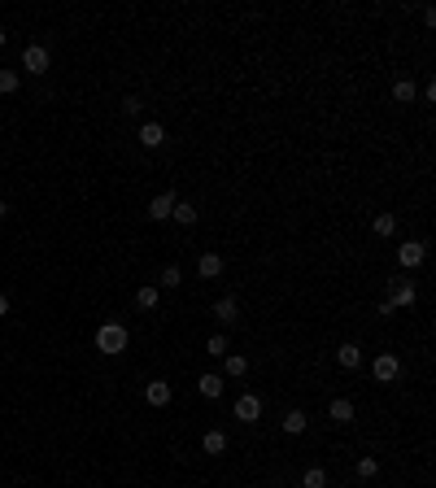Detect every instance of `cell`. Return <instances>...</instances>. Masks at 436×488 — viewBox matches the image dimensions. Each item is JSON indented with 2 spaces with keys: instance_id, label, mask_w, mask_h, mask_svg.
Returning <instances> with one entry per match:
<instances>
[{
  "instance_id": "cell-1",
  "label": "cell",
  "mask_w": 436,
  "mask_h": 488,
  "mask_svg": "<svg viewBox=\"0 0 436 488\" xmlns=\"http://www.w3.org/2000/svg\"><path fill=\"white\" fill-rule=\"evenodd\" d=\"M127 344H131V336H127L123 323H101V327H97V349L105 353V358H118Z\"/></svg>"
},
{
  "instance_id": "cell-2",
  "label": "cell",
  "mask_w": 436,
  "mask_h": 488,
  "mask_svg": "<svg viewBox=\"0 0 436 488\" xmlns=\"http://www.w3.org/2000/svg\"><path fill=\"white\" fill-rule=\"evenodd\" d=\"M49 66H53V57H49L44 44H27V49H22V70H27V75H49Z\"/></svg>"
},
{
  "instance_id": "cell-3",
  "label": "cell",
  "mask_w": 436,
  "mask_h": 488,
  "mask_svg": "<svg viewBox=\"0 0 436 488\" xmlns=\"http://www.w3.org/2000/svg\"><path fill=\"white\" fill-rule=\"evenodd\" d=\"M423 257H428V244H423V240H410V244H402V248H397V261H402L406 270L423 266Z\"/></svg>"
},
{
  "instance_id": "cell-4",
  "label": "cell",
  "mask_w": 436,
  "mask_h": 488,
  "mask_svg": "<svg viewBox=\"0 0 436 488\" xmlns=\"http://www.w3.org/2000/svg\"><path fill=\"white\" fill-rule=\"evenodd\" d=\"M235 419H240V423H257V419H262V401H257L253 392H244V397L235 401Z\"/></svg>"
},
{
  "instance_id": "cell-5",
  "label": "cell",
  "mask_w": 436,
  "mask_h": 488,
  "mask_svg": "<svg viewBox=\"0 0 436 488\" xmlns=\"http://www.w3.org/2000/svg\"><path fill=\"white\" fill-rule=\"evenodd\" d=\"M170 397H175V388L166 384V379H153V384L144 388V401H149V406H157V410L170 406Z\"/></svg>"
},
{
  "instance_id": "cell-6",
  "label": "cell",
  "mask_w": 436,
  "mask_h": 488,
  "mask_svg": "<svg viewBox=\"0 0 436 488\" xmlns=\"http://www.w3.org/2000/svg\"><path fill=\"white\" fill-rule=\"evenodd\" d=\"M397 375H402V362H397L393 353H380V358H375V379H380V384H393Z\"/></svg>"
},
{
  "instance_id": "cell-7",
  "label": "cell",
  "mask_w": 436,
  "mask_h": 488,
  "mask_svg": "<svg viewBox=\"0 0 436 488\" xmlns=\"http://www.w3.org/2000/svg\"><path fill=\"white\" fill-rule=\"evenodd\" d=\"M175 201H179L175 192L153 196V201H149V218H153V222H166V218H170V209H175Z\"/></svg>"
},
{
  "instance_id": "cell-8",
  "label": "cell",
  "mask_w": 436,
  "mask_h": 488,
  "mask_svg": "<svg viewBox=\"0 0 436 488\" xmlns=\"http://www.w3.org/2000/svg\"><path fill=\"white\" fill-rule=\"evenodd\" d=\"M214 318H218L222 327H231L235 318H240V305H235V296H218V301H214Z\"/></svg>"
},
{
  "instance_id": "cell-9",
  "label": "cell",
  "mask_w": 436,
  "mask_h": 488,
  "mask_svg": "<svg viewBox=\"0 0 436 488\" xmlns=\"http://www.w3.org/2000/svg\"><path fill=\"white\" fill-rule=\"evenodd\" d=\"M140 144H144V149H162V144H166V127H162V123H144V127H140Z\"/></svg>"
},
{
  "instance_id": "cell-10",
  "label": "cell",
  "mask_w": 436,
  "mask_h": 488,
  "mask_svg": "<svg viewBox=\"0 0 436 488\" xmlns=\"http://www.w3.org/2000/svg\"><path fill=\"white\" fill-rule=\"evenodd\" d=\"M170 218L179 222V227H192L196 218H201V209L192 205V201H175V209H170Z\"/></svg>"
},
{
  "instance_id": "cell-11",
  "label": "cell",
  "mask_w": 436,
  "mask_h": 488,
  "mask_svg": "<svg viewBox=\"0 0 436 488\" xmlns=\"http://www.w3.org/2000/svg\"><path fill=\"white\" fill-rule=\"evenodd\" d=\"M196 270H201V279H218L222 275V257L218 253H201L196 257Z\"/></svg>"
},
{
  "instance_id": "cell-12",
  "label": "cell",
  "mask_w": 436,
  "mask_h": 488,
  "mask_svg": "<svg viewBox=\"0 0 436 488\" xmlns=\"http://www.w3.org/2000/svg\"><path fill=\"white\" fill-rule=\"evenodd\" d=\"M336 362L345 366V371H358V366H362V349H358V344H340V349H336Z\"/></svg>"
},
{
  "instance_id": "cell-13",
  "label": "cell",
  "mask_w": 436,
  "mask_h": 488,
  "mask_svg": "<svg viewBox=\"0 0 436 488\" xmlns=\"http://www.w3.org/2000/svg\"><path fill=\"white\" fill-rule=\"evenodd\" d=\"M415 283H397V288H393V296H388V301H393V309H410V305H415Z\"/></svg>"
},
{
  "instance_id": "cell-14",
  "label": "cell",
  "mask_w": 436,
  "mask_h": 488,
  "mask_svg": "<svg viewBox=\"0 0 436 488\" xmlns=\"http://www.w3.org/2000/svg\"><path fill=\"white\" fill-rule=\"evenodd\" d=\"M327 414H332V423H353V401L349 397H336L332 406H327Z\"/></svg>"
},
{
  "instance_id": "cell-15",
  "label": "cell",
  "mask_w": 436,
  "mask_h": 488,
  "mask_svg": "<svg viewBox=\"0 0 436 488\" xmlns=\"http://www.w3.org/2000/svg\"><path fill=\"white\" fill-rule=\"evenodd\" d=\"M201 449H205L209 458L227 454V436H222V432H205V436H201Z\"/></svg>"
},
{
  "instance_id": "cell-16",
  "label": "cell",
  "mask_w": 436,
  "mask_h": 488,
  "mask_svg": "<svg viewBox=\"0 0 436 488\" xmlns=\"http://www.w3.org/2000/svg\"><path fill=\"white\" fill-rule=\"evenodd\" d=\"M196 388H201V397H209V401H214V397H222V375L205 371V375H201V384H196Z\"/></svg>"
},
{
  "instance_id": "cell-17",
  "label": "cell",
  "mask_w": 436,
  "mask_h": 488,
  "mask_svg": "<svg viewBox=\"0 0 436 488\" xmlns=\"http://www.w3.org/2000/svg\"><path fill=\"white\" fill-rule=\"evenodd\" d=\"M222 371H227L231 379L249 375V358H240V353H227V358H222Z\"/></svg>"
},
{
  "instance_id": "cell-18",
  "label": "cell",
  "mask_w": 436,
  "mask_h": 488,
  "mask_svg": "<svg viewBox=\"0 0 436 488\" xmlns=\"http://www.w3.org/2000/svg\"><path fill=\"white\" fill-rule=\"evenodd\" d=\"M227 349H231V344H227V336H222V331H214V336L205 340V353H209V358H227Z\"/></svg>"
},
{
  "instance_id": "cell-19",
  "label": "cell",
  "mask_w": 436,
  "mask_h": 488,
  "mask_svg": "<svg viewBox=\"0 0 436 488\" xmlns=\"http://www.w3.org/2000/svg\"><path fill=\"white\" fill-rule=\"evenodd\" d=\"M284 432H288V436H301V432H305V410H288V414H284Z\"/></svg>"
},
{
  "instance_id": "cell-20",
  "label": "cell",
  "mask_w": 436,
  "mask_h": 488,
  "mask_svg": "<svg viewBox=\"0 0 436 488\" xmlns=\"http://www.w3.org/2000/svg\"><path fill=\"white\" fill-rule=\"evenodd\" d=\"M393 97L402 101V105H410V101L419 97V88H415V83H410V79H397V83H393Z\"/></svg>"
},
{
  "instance_id": "cell-21",
  "label": "cell",
  "mask_w": 436,
  "mask_h": 488,
  "mask_svg": "<svg viewBox=\"0 0 436 488\" xmlns=\"http://www.w3.org/2000/svg\"><path fill=\"white\" fill-rule=\"evenodd\" d=\"M371 231H375V235H393V231H397V218H393V214H375Z\"/></svg>"
},
{
  "instance_id": "cell-22",
  "label": "cell",
  "mask_w": 436,
  "mask_h": 488,
  "mask_svg": "<svg viewBox=\"0 0 436 488\" xmlns=\"http://www.w3.org/2000/svg\"><path fill=\"white\" fill-rule=\"evenodd\" d=\"M18 83H22V75H18V70H0V97L18 92Z\"/></svg>"
},
{
  "instance_id": "cell-23",
  "label": "cell",
  "mask_w": 436,
  "mask_h": 488,
  "mask_svg": "<svg viewBox=\"0 0 436 488\" xmlns=\"http://www.w3.org/2000/svg\"><path fill=\"white\" fill-rule=\"evenodd\" d=\"M301 488H327V471L323 467H310V471H305V480H301Z\"/></svg>"
},
{
  "instance_id": "cell-24",
  "label": "cell",
  "mask_w": 436,
  "mask_h": 488,
  "mask_svg": "<svg viewBox=\"0 0 436 488\" xmlns=\"http://www.w3.org/2000/svg\"><path fill=\"white\" fill-rule=\"evenodd\" d=\"M358 475L362 480H375L380 475V458H358Z\"/></svg>"
},
{
  "instance_id": "cell-25",
  "label": "cell",
  "mask_w": 436,
  "mask_h": 488,
  "mask_svg": "<svg viewBox=\"0 0 436 488\" xmlns=\"http://www.w3.org/2000/svg\"><path fill=\"white\" fill-rule=\"evenodd\" d=\"M136 305L140 309H157V288H140L136 292Z\"/></svg>"
},
{
  "instance_id": "cell-26",
  "label": "cell",
  "mask_w": 436,
  "mask_h": 488,
  "mask_svg": "<svg viewBox=\"0 0 436 488\" xmlns=\"http://www.w3.org/2000/svg\"><path fill=\"white\" fill-rule=\"evenodd\" d=\"M162 283H166V288H179V283H183V270H179V266H166V270H162Z\"/></svg>"
},
{
  "instance_id": "cell-27",
  "label": "cell",
  "mask_w": 436,
  "mask_h": 488,
  "mask_svg": "<svg viewBox=\"0 0 436 488\" xmlns=\"http://www.w3.org/2000/svg\"><path fill=\"white\" fill-rule=\"evenodd\" d=\"M140 110H144V101H140V97H127V101H123V114H127V118H136Z\"/></svg>"
},
{
  "instance_id": "cell-28",
  "label": "cell",
  "mask_w": 436,
  "mask_h": 488,
  "mask_svg": "<svg viewBox=\"0 0 436 488\" xmlns=\"http://www.w3.org/2000/svg\"><path fill=\"white\" fill-rule=\"evenodd\" d=\"M5 314H9V296L0 292V318H5Z\"/></svg>"
},
{
  "instance_id": "cell-29",
  "label": "cell",
  "mask_w": 436,
  "mask_h": 488,
  "mask_svg": "<svg viewBox=\"0 0 436 488\" xmlns=\"http://www.w3.org/2000/svg\"><path fill=\"white\" fill-rule=\"evenodd\" d=\"M5 214H9V205H5V201H0V218H5Z\"/></svg>"
},
{
  "instance_id": "cell-30",
  "label": "cell",
  "mask_w": 436,
  "mask_h": 488,
  "mask_svg": "<svg viewBox=\"0 0 436 488\" xmlns=\"http://www.w3.org/2000/svg\"><path fill=\"white\" fill-rule=\"evenodd\" d=\"M5 40H9V35H5V31H0V49H5Z\"/></svg>"
},
{
  "instance_id": "cell-31",
  "label": "cell",
  "mask_w": 436,
  "mask_h": 488,
  "mask_svg": "<svg viewBox=\"0 0 436 488\" xmlns=\"http://www.w3.org/2000/svg\"><path fill=\"white\" fill-rule=\"evenodd\" d=\"M288 488H292V484H288Z\"/></svg>"
}]
</instances>
